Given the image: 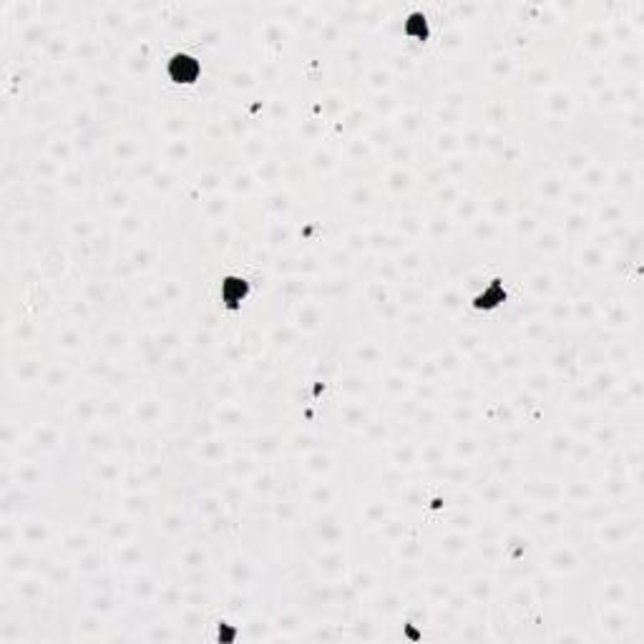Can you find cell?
<instances>
[{"mask_svg":"<svg viewBox=\"0 0 644 644\" xmlns=\"http://www.w3.org/2000/svg\"><path fill=\"white\" fill-rule=\"evenodd\" d=\"M247 294V282L239 277H229L224 280V284H222V300L226 302L229 307H237L239 302H242V297Z\"/></svg>","mask_w":644,"mask_h":644,"instance_id":"7a4b0ae2","label":"cell"},{"mask_svg":"<svg viewBox=\"0 0 644 644\" xmlns=\"http://www.w3.org/2000/svg\"><path fill=\"white\" fill-rule=\"evenodd\" d=\"M169 74L176 84H192L199 76V63L189 56H174V61L169 66Z\"/></svg>","mask_w":644,"mask_h":644,"instance_id":"6da1fadb","label":"cell"}]
</instances>
